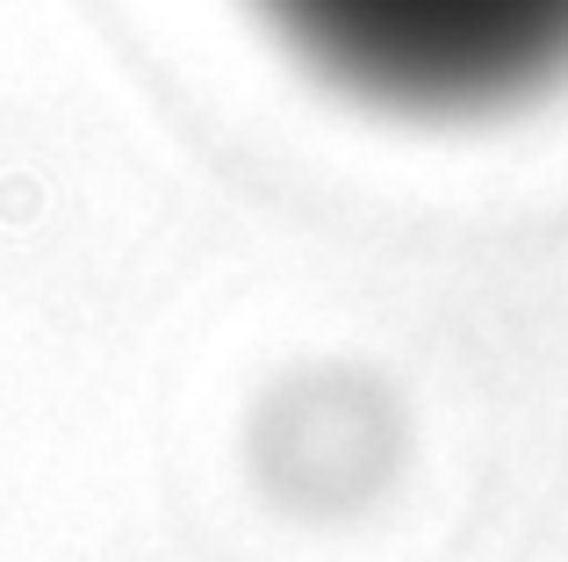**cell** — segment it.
<instances>
[{"instance_id":"6da1fadb","label":"cell","mask_w":568,"mask_h":562,"mask_svg":"<svg viewBox=\"0 0 568 562\" xmlns=\"http://www.w3.org/2000/svg\"><path fill=\"white\" fill-rule=\"evenodd\" d=\"M332 94L403 123H483L568 87V0H252Z\"/></svg>"}]
</instances>
